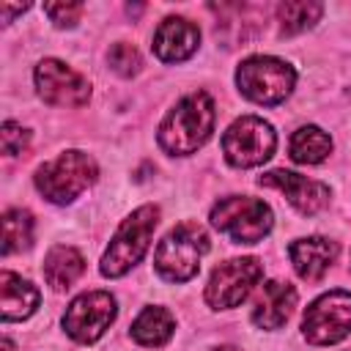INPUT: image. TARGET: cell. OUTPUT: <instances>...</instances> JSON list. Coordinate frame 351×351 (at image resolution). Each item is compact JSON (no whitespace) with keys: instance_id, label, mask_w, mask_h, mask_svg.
Wrapping results in <instances>:
<instances>
[{"instance_id":"25","label":"cell","mask_w":351,"mask_h":351,"mask_svg":"<svg viewBox=\"0 0 351 351\" xmlns=\"http://www.w3.org/2000/svg\"><path fill=\"white\" fill-rule=\"evenodd\" d=\"M22 11H27V5H0V14H3V22H8L14 14H22Z\"/></svg>"},{"instance_id":"5","label":"cell","mask_w":351,"mask_h":351,"mask_svg":"<svg viewBox=\"0 0 351 351\" xmlns=\"http://www.w3.org/2000/svg\"><path fill=\"white\" fill-rule=\"evenodd\" d=\"M236 85L247 99L258 104H280L291 96L296 85V71L280 58L255 55L241 60V66L236 69Z\"/></svg>"},{"instance_id":"10","label":"cell","mask_w":351,"mask_h":351,"mask_svg":"<svg viewBox=\"0 0 351 351\" xmlns=\"http://www.w3.org/2000/svg\"><path fill=\"white\" fill-rule=\"evenodd\" d=\"M112 321H115V299L107 291H88L80 293L66 307L63 329L77 343H93L107 332Z\"/></svg>"},{"instance_id":"8","label":"cell","mask_w":351,"mask_h":351,"mask_svg":"<svg viewBox=\"0 0 351 351\" xmlns=\"http://www.w3.org/2000/svg\"><path fill=\"white\" fill-rule=\"evenodd\" d=\"M302 332L313 346H332L340 343L351 332V293L348 291H329L318 296L302 318Z\"/></svg>"},{"instance_id":"18","label":"cell","mask_w":351,"mask_h":351,"mask_svg":"<svg viewBox=\"0 0 351 351\" xmlns=\"http://www.w3.org/2000/svg\"><path fill=\"white\" fill-rule=\"evenodd\" d=\"M176 321L165 307H145L134 324H132V337L140 346H165L173 337Z\"/></svg>"},{"instance_id":"16","label":"cell","mask_w":351,"mask_h":351,"mask_svg":"<svg viewBox=\"0 0 351 351\" xmlns=\"http://www.w3.org/2000/svg\"><path fill=\"white\" fill-rule=\"evenodd\" d=\"M38 291L27 280H22L14 271H0V307H3V321H22L36 313L38 307Z\"/></svg>"},{"instance_id":"11","label":"cell","mask_w":351,"mask_h":351,"mask_svg":"<svg viewBox=\"0 0 351 351\" xmlns=\"http://www.w3.org/2000/svg\"><path fill=\"white\" fill-rule=\"evenodd\" d=\"M36 88L38 96L52 107H82L90 99V82L55 58L36 66Z\"/></svg>"},{"instance_id":"13","label":"cell","mask_w":351,"mask_h":351,"mask_svg":"<svg viewBox=\"0 0 351 351\" xmlns=\"http://www.w3.org/2000/svg\"><path fill=\"white\" fill-rule=\"evenodd\" d=\"M200 44V30L184 16H167L154 33V52L165 63L186 60Z\"/></svg>"},{"instance_id":"21","label":"cell","mask_w":351,"mask_h":351,"mask_svg":"<svg viewBox=\"0 0 351 351\" xmlns=\"http://www.w3.org/2000/svg\"><path fill=\"white\" fill-rule=\"evenodd\" d=\"M33 241V217L25 208H8L3 214V255L27 250Z\"/></svg>"},{"instance_id":"26","label":"cell","mask_w":351,"mask_h":351,"mask_svg":"<svg viewBox=\"0 0 351 351\" xmlns=\"http://www.w3.org/2000/svg\"><path fill=\"white\" fill-rule=\"evenodd\" d=\"M3 351H11V340H8V337L3 340Z\"/></svg>"},{"instance_id":"15","label":"cell","mask_w":351,"mask_h":351,"mask_svg":"<svg viewBox=\"0 0 351 351\" xmlns=\"http://www.w3.org/2000/svg\"><path fill=\"white\" fill-rule=\"evenodd\" d=\"M291 263L302 280H321L337 258V244L324 236H307L288 247Z\"/></svg>"},{"instance_id":"24","label":"cell","mask_w":351,"mask_h":351,"mask_svg":"<svg viewBox=\"0 0 351 351\" xmlns=\"http://www.w3.org/2000/svg\"><path fill=\"white\" fill-rule=\"evenodd\" d=\"M27 140H30V132H27V129H22V126L14 123V121H5V123H3V129H0V145H3V151H5L8 156L22 154L25 145H27Z\"/></svg>"},{"instance_id":"12","label":"cell","mask_w":351,"mask_h":351,"mask_svg":"<svg viewBox=\"0 0 351 351\" xmlns=\"http://www.w3.org/2000/svg\"><path fill=\"white\" fill-rule=\"evenodd\" d=\"M261 186H274L280 189L288 203L299 211V214H315L321 211L326 203H329V186L321 184V181H313V178H304L299 173H291V170H271L266 176L258 178Z\"/></svg>"},{"instance_id":"20","label":"cell","mask_w":351,"mask_h":351,"mask_svg":"<svg viewBox=\"0 0 351 351\" xmlns=\"http://www.w3.org/2000/svg\"><path fill=\"white\" fill-rule=\"evenodd\" d=\"M324 14L321 3H307V0H296V3H282L277 8V19H280V33L282 36H296L307 27H313Z\"/></svg>"},{"instance_id":"1","label":"cell","mask_w":351,"mask_h":351,"mask_svg":"<svg viewBox=\"0 0 351 351\" xmlns=\"http://www.w3.org/2000/svg\"><path fill=\"white\" fill-rule=\"evenodd\" d=\"M214 101L206 90L184 96L159 126V145L173 156L195 154L214 132Z\"/></svg>"},{"instance_id":"9","label":"cell","mask_w":351,"mask_h":351,"mask_svg":"<svg viewBox=\"0 0 351 351\" xmlns=\"http://www.w3.org/2000/svg\"><path fill=\"white\" fill-rule=\"evenodd\" d=\"M263 277V266L258 258H233L219 263L211 271V280L206 285V302L214 310H230L239 307L250 291Z\"/></svg>"},{"instance_id":"2","label":"cell","mask_w":351,"mask_h":351,"mask_svg":"<svg viewBox=\"0 0 351 351\" xmlns=\"http://www.w3.org/2000/svg\"><path fill=\"white\" fill-rule=\"evenodd\" d=\"M208 233L197 222L176 225L156 247V271L170 282H186L197 274L200 258L208 252Z\"/></svg>"},{"instance_id":"6","label":"cell","mask_w":351,"mask_h":351,"mask_svg":"<svg viewBox=\"0 0 351 351\" xmlns=\"http://www.w3.org/2000/svg\"><path fill=\"white\" fill-rule=\"evenodd\" d=\"M271 208L250 195H233L222 197L211 208V225L222 233H228L236 244H255L271 230Z\"/></svg>"},{"instance_id":"4","label":"cell","mask_w":351,"mask_h":351,"mask_svg":"<svg viewBox=\"0 0 351 351\" xmlns=\"http://www.w3.org/2000/svg\"><path fill=\"white\" fill-rule=\"evenodd\" d=\"M159 222V208L156 206H140L137 211H132L121 228L115 230L107 252L101 255V274L104 277H121L126 274L134 263H140V258L148 250L151 233Z\"/></svg>"},{"instance_id":"17","label":"cell","mask_w":351,"mask_h":351,"mask_svg":"<svg viewBox=\"0 0 351 351\" xmlns=\"http://www.w3.org/2000/svg\"><path fill=\"white\" fill-rule=\"evenodd\" d=\"M82 271H85V258H82L74 247L58 244V247H52V250L47 252V258H44V277H47V282H49L55 291L69 288Z\"/></svg>"},{"instance_id":"27","label":"cell","mask_w":351,"mask_h":351,"mask_svg":"<svg viewBox=\"0 0 351 351\" xmlns=\"http://www.w3.org/2000/svg\"><path fill=\"white\" fill-rule=\"evenodd\" d=\"M348 96H351V88H348Z\"/></svg>"},{"instance_id":"7","label":"cell","mask_w":351,"mask_h":351,"mask_svg":"<svg viewBox=\"0 0 351 351\" xmlns=\"http://www.w3.org/2000/svg\"><path fill=\"white\" fill-rule=\"evenodd\" d=\"M274 148L277 134L271 123L258 115H241L222 134V151L233 167H258L274 154Z\"/></svg>"},{"instance_id":"19","label":"cell","mask_w":351,"mask_h":351,"mask_svg":"<svg viewBox=\"0 0 351 351\" xmlns=\"http://www.w3.org/2000/svg\"><path fill=\"white\" fill-rule=\"evenodd\" d=\"M332 137L318 126H302L291 137V159L299 165H318L329 156Z\"/></svg>"},{"instance_id":"22","label":"cell","mask_w":351,"mask_h":351,"mask_svg":"<svg viewBox=\"0 0 351 351\" xmlns=\"http://www.w3.org/2000/svg\"><path fill=\"white\" fill-rule=\"evenodd\" d=\"M107 60H110L112 71H115V74H121V77H132V74H137V71H140V66H143L140 52H137L132 44H126V41L112 44V47H110V52H107Z\"/></svg>"},{"instance_id":"23","label":"cell","mask_w":351,"mask_h":351,"mask_svg":"<svg viewBox=\"0 0 351 351\" xmlns=\"http://www.w3.org/2000/svg\"><path fill=\"white\" fill-rule=\"evenodd\" d=\"M85 5L82 3H49L44 5V14L58 25V27H74L82 16Z\"/></svg>"},{"instance_id":"3","label":"cell","mask_w":351,"mask_h":351,"mask_svg":"<svg viewBox=\"0 0 351 351\" xmlns=\"http://www.w3.org/2000/svg\"><path fill=\"white\" fill-rule=\"evenodd\" d=\"M96 162L88 154L63 151L36 170V189L49 203H71L96 181Z\"/></svg>"},{"instance_id":"14","label":"cell","mask_w":351,"mask_h":351,"mask_svg":"<svg viewBox=\"0 0 351 351\" xmlns=\"http://www.w3.org/2000/svg\"><path fill=\"white\" fill-rule=\"evenodd\" d=\"M296 307V291L288 282L280 280H269L261 285L258 296H255V307H252V321L261 329H280L291 313Z\"/></svg>"}]
</instances>
